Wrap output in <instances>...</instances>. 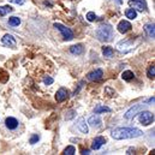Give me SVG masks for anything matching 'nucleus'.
Returning a JSON list of instances; mask_svg holds the SVG:
<instances>
[{
    "label": "nucleus",
    "mask_w": 155,
    "mask_h": 155,
    "mask_svg": "<svg viewBox=\"0 0 155 155\" xmlns=\"http://www.w3.org/2000/svg\"><path fill=\"white\" fill-rule=\"evenodd\" d=\"M154 23H149V24H146L144 25V31H146V34L149 36V38H152V39H154L155 36V28H154Z\"/></svg>",
    "instance_id": "2eb2a0df"
},
{
    "label": "nucleus",
    "mask_w": 155,
    "mask_h": 155,
    "mask_svg": "<svg viewBox=\"0 0 155 155\" xmlns=\"http://www.w3.org/2000/svg\"><path fill=\"white\" fill-rule=\"evenodd\" d=\"M7 81H8V74L4 69H0V82L1 83H6Z\"/></svg>",
    "instance_id": "5701e85b"
},
{
    "label": "nucleus",
    "mask_w": 155,
    "mask_h": 155,
    "mask_svg": "<svg viewBox=\"0 0 155 155\" xmlns=\"http://www.w3.org/2000/svg\"><path fill=\"white\" fill-rule=\"evenodd\" d=\"M94 112L96 113V114H100V113H104V112H111V108H108V107H106V106H96L95 107V110H94Z\"/></svg>",
    "instance_id": "4be33fe9"
},
{
    "label": "nucleus",
    "mask_w": 155,
    "mask_h": 155,
    "mask_svg": "<svg viewBox=\"0 0 155 155\" xmlns=\"http://www.w3.org/2000/svg\"><path fill=\"white\" fill-rule=\"evenodd\" d=\"M148 77L149 78H154L155 76V66H154V64L152 65V66H149V69H148Z\"/></svg>",
    "instance_id": "bb28decb"
},
{
    "label": "nucleus",
    "mask_w": 155,
    "mask_h": 155,
    "mask_svg": "<svg viewBox=\"0 0 155 155\" xmlns=\"http://www.w3.org/2000/svg\"><path fill=\"white\" fill-rule=\"evenodd\" d=\"M104 76V71L101 69H97L90 74H88V79L89 81H100Z\"/></svg>",
    "instance_id": "f8f14e48"
},
{
    "label": "nucleus",
    "mask_w": 155,
    "mask_h": 155,
    "mask_svg": "<svg viewBox=\"0 0 155 155\" xmlns=\"http://www.w3.org/2000/svg\"><path fill=\"white\" fill-rule=\"evenodd\" d=\"M125 15H126V17H127L129 19H135V18L137 17V12H136V10H134V8H127V10L125 11Z\"/></svg>",
    "instance_id": "aec40b11"
},
{
    "label": "nucleus",
    "mask_w": 155,
    "mask_h": 155,
    "mask_svg": "<svg viewBox=\"0 0 155 155\" xmlns=\"http://www.w3.org/2000/svg\"><path fill=\"white\" fill-rule=\"evenodd\" d=\"M8 1H11L13 4H17V5H23L25 2V0H8Z\"/></svg>",
    "instance_id": "2f4dec72"
},
{
    "label": "nucleus",
    "mask_w": 155,
    "mask_h": 155,
    "mask_svg": "<svg viewBox=\"0 0 155 155\" xmlns=\"http://www.w3.org/2000/svg\"><path fill=\"white\" fill-rule=\"evenodd\" d=\"M1 43H2L5 47H10V48H15V47H16V40H15V38H13L11 34L4 35L2 39H1Z\"/></svg>",
    "instance_id": "0eeeda50"
},
{
    "label": "nucleus",
    "mask_w": 155,
    "mask_h": 155,
    "mask_svg": "<svg viewBox=\"0 0 155 155\" xmlns=\"http://www.w3.org/2000/svg\"><path fill=\"white\" fill-rule=\"evenodd\" d=\"M102 53H104V55H105V57L111 58V57H113L114 51H113V48H112V47H110V46H104V47H102Z\"/></svg>",
    "instance_id": "f3484780"
},
{
    "label": "nucleus",
    "mask_w": 155,
    "mask_h": 155,
    "mask_svg": "<svg viewBox=\"0 0 155 155\" xmlns=\"http://www.w3.org/2000/svg\"><path fill=\"white\" fill-rule=\"evenodd\" d=\"M75 153H76V149H75L74 146H69V147L64 150V154L65 155H74Z\"/></svg>",
    "instance_id": "393cba45"
},
{
    "label": "nucleus",
    "mask_w": 155,
    "mask_h": 155,
    "mask_svg": "<svg viewBox=\"0 0 155 155\" xmlns=\"http://www.w3.org/2000/svg\"><path fill=\"white\" fill-rule=\"evenodd\" d=\"M117 1H118V2H121V0H117Z\"/></svg>",
    "instance_id": "72a5a7b5"
},
{
    "label": "nucleus",
    "mask_w": 155,
    "mask_h": 155,
    "mask_svg": "<svg viewBox=\"0 0 155 155\" xmlns=\"http://www.w3.org/2000/svg\"><path fill=\"white\" fill-rule=\"evenodd\" d=\"M54 28H57V29L63 34V36H64L65 40L74 39V33H72V30H71L70 28H66L65 25H63V24H60V23H55V24H54Z\"/></svg>",
    "instance_id": "39448f33"
},
{
    "label": "nucleus",
    "mask_w": 155,
    "mask_h": 155,
    "mask_svg": "<svg viewBox=\"0 0 155 155\" xmlns=\"http://www.w3.org/2000/svg\"><path fill=\"white\" fill-rule=\"evenodd\" d=\"M88 123H89V125H91V126H100V124H101V118L97 116L96 113H95V116H91L89 118V120H88Z\"/></svg>",
    "instance_id": "dca6fc26"
},
{
    "label": "nucleus",
    "mask_w": 155,
    "mask_h": 155,
    "mask_svg": "<svg viewBox=\"0 0 155 155\" xmlns=\"http://www.w3.org/2000/svg\"><path fill=\"white\" fill-rule=\"evenodd\" d=\"M77 127L78 130L82 132V134H88L89 132V129H88V125L85 123V120L83 118H79L77 121Z\"/></svg>",
    "instance_id": "4468645a"
},
{
    "label": "nucleus",
    "mask_w": 155,
    "mask_h": 155,
    "mask_svg": "<svg viewBox=\"0 0 155 155\" xmlns=\"http://www.w3.org/2000/svg\"><path fill=\"white\" fill-rule=\"evenodd\" d=\"M40 140V136L39 135H33L31 137H30V140H29V142L31 143V144H35V143H38V141Z\"/></svg>",
    "instance_id": "c756f323"
},
{
    "label": "nucleus",
    "mask_w": 155,
    "mask_h": 155,
    "mask_svg": "<svg viewBox=\"0 0 155 155\" xmlns=\"http://www.w3.org/2000/svg\"><path fill=\"white\" fill-rule=\"evenodd\" d=\"M106 143V140H105V137H102V136H99V137H96L94 141H93V143H91V149H94V150H97V149H100L104 144Z\"/></svg>",
    "instance_id": "9b49d317"
},
{
    "label": "nucleus",
    "mask_w": 155,
    "mask_h": 155,
    "mask_svg": "<svg viewBox=\"0 0 155 155\" xmlns=\"http://www.w3.org/2000/svg\"><path fill=\"white\" fill-rule=\"evenodd\" d=\"M85 18H87L89 22H94V21H96V19H97V16H96L94 12H88V13H87V16H85Z\"/></svg>",
    "instance_id": "a878e982"
},
{
    "label": "nucleus",
    "mask_w": 155,
    "mask_h": 155,
    "mask_svg": "<svg viewBox=\"0 0 155 155\" xmlns=\"http://www.w3.org/2000/svg\"><path fill=\"white\" fill-rule=\"evenodd\" d=\"M144 106H147V105H135L134 107H131V108L125 113V118H126V119H132L138 112H141V111L144 108Z\"/></svg>",
    "instance_id": "423d86ee"
},
{
    "label": "nucleus",
    "mask_w": 155,
    "mask_h": 155,
    "mask_svg": "<svg viewBox=\"0 0 155 155\" xmlns=\"http://www.w3.org/2000/svg\"><path fill=\"white\" fill-rule=\"evenodd\" d=\"M105 91L110 93V94H108V96H111V97H112V96H116L117 95L116 91H114V90H112V89H111V88H108V87H107V88H105Z\"/></svg>",
    "instance_id": "7c9ffc66"
},
{
    "label": "nucleus",
    "mask_w": 155,
    "mask_h": 155,
    "mask_svg": "<svg viewBox=\"0 0 155 155\" xmlns=\"http://www.w3.org/2000/svg\"><path fill=\"white\" fill-rule=\"evenodd\" d=\"M5 124H6L7 129H10V130H15V129H17V127H18V120H17L16 118H12V117L6 118Z\"/></svg>",
    "instance_id": "ddd939ff"
},
{
    "label": "nucleus",
    "mask_w": 155,
    "mask_h": 155,
    "mask_svg": "<svg viewBox=\"0 0 155 155\" xmlns=\"http://www.w3.org/2000/svg\"><path fill=\"white\" fill-rule=\"evenodd\" d=\"M75 117H76V111L72 110V111H69V112L65 114V119H66V120H71V119L75 118Z\"/></svg>",
    "instance_id": "cd10ccee"
},
{
    "label": "nucleus",
    "mask_w": 155,
    "mask_h": 155,
    "mask_svg": "<svg viewBox=\"0 0 155 155\" xmlns=\"http://www.w3.org/2000/svg\"><path fill=\"white\" fill-rule=\"evenodd\" d=\"M121 77H123V79L124 81H131V79H134V77H135V75H134V72L132 71H130V70H127V71H124L123 74H121Z\"/></svg>",
    "instance_id": "6ab92c4d"
},
{
    "label": "nucleus",
    "mask_w": 155,
    "mask_h": 155,
    "mask_svg": "<svg viewBox=\"0 0 155 155\" xmlns=\"http://www.w3.org/2000/svg\"><path fill=\"white\" fill-rule=\"evenodd\" d=\"M70 52H71L72 54L79 55V54L83 53V47H82V45H75V46H72V47L70 48Z\"/></svg>",
    "instance_id": "a211bd4d"
},
{
    "label": "nucleus",
    "mask_w": 155,
    "mask_h": 155,
    "mask_svg": "<svg viewBox=\"0 0 155 155\" xmlns=\"http://www.w3.org/2000/svg\"><path fill=\"white\" fill-rule=\"evenodd\" d=\"M96 36H97V39L100 40V41H105V42L110 41V40L112 39V36H113V28H112V25L108 24V23L101 24L97 28V30H96Z\"/></svg>",
    "instance_id": "f03ea898"
},
{
    "label": "nucleus",
    "mask_w": 155,
    "mask_h": 155,
    "mask_svg": "<svg viewBox=\"0 0 155 155\" xmlns=\"http://www.w3.org/2000/svg\"><path fill=\"white\" fill-rule=\"evenodd\" d=\"M142 135H143V132L136 127H118V129H114L111 134L112 138H114L117 141L127 140V138H136V137H140Z\"/></svg>",
    "instance_id": "f257e3e1"
},
{
    "label": "nucleus",
    "mask_w": 155,
    "mask_h": 155,
    "mask_svg": "<svg viewBox=\"0 0 155 155\" xmlns=\"http://www.w3.org/2000/svg\"><path fill=\"white\" fill-rule=\"evenodd\" d=\"M129 5H130V7H132L134 10H137V11L146 10V2L143 0H129Z\"/></svg>",
    "instance_id": "6e6552de"
},
{
    "label": "nucleus",
    "mask_w": 155,
    "mask_h": 155,
    "mask_svg": "<svg viewBox=\"0 0 155 155\" xmlns=\"http://www.w3.org/2000/svg\"><path fill=\"white\" fill-rule=\"evenodd\" d=\"M69 97V91L65 88H60L57 93H55V100L57 102H63Z\"/></svg>",
    "instance_id": "9d476101"
},
{
    "label": "nucleus",
    "mask_w": 155,
    "mask_h": 155,
    "mask_svg": "<svg viewBox=\"0 0 155 155\" xmlns=\"http://www.w3.org/2000/svg\"><path fill=\"white\" fill-rule=\"evenodd\" d=\"M117 28H118L119 33H121V34H126L127 31H130V30H131L132 25H131V23H130V22H127V21H120Z\"/></svg>",
    "instance_id": "1a4fd4ad"
},
{
    "label": "nucleus",
    "mask_w": 155,
    "mask_h": 155,
    "mask_svg": "<svg viewBox=\"0 0 155 155\" xmlns=\"http://www.w3.org/2000/svg\"><path fill=\"white\" fill-rule=\"evenodd\" d=\"M82 154H90V153H89L88 149H85V150H82Z\"/></svg>",
    "instance_id": "473e14b6"
},
{
    "label": "nucleus",
    "mask_w": 155,
    "mask_h": 155,
    "mask_svg": "<svg viewBox=\"0 0 155 155\" xmlns=\"http://www.w3.org/2000/svg\"><path fill=\"white\" fill-rule=\"evenodd\" d=\"M53 82H54V79L52 77H49V76L43 78V83H45L46 85H51V84H53Z\"/></svg>",
    "instance_id": "c85d7f7f"
},
{
    "label": "nucleus",
    "mask_w": 155,
    "mask_h": 155,
    "mask_svg": "<svg viewBox=\"0 0 155 155\" xmlns=\"http://www.w3.org/2000/svg\"><path fill=\"white\" fill-rule=\"evenodd\" d=\"M154 121V114L149 111H142L140 112V123L142 125H149Z\"/></svg>",
    "instance_id": "20e7f679"
},
{
    "label": "nucleus",
    "mask_w": 155,
    "mask_h": 155,
    "mask_svg": "<svg viewBox=\"0 0 155 155\" xmlns=\"http://www.w3.org/2000/svg\"><path fill=\"white\" fill-rule=\"evenodd\" d=\"M8 24H10L11 27H18V25L21 24V19H19L18 17H11V18L8 19Z\"/></svg>",
    "instance_id": "b1692460"
},
{
    "label": "nucleus",
    "mask_w": 155,
    "mask_h": 155,
    "mask_svg": "<svg viewBox=\"0 0 155 155\" xmlns=\"http://www.w3.org/2000/svg\"><path fill=\"white\" fill-rule=\"evenodd\" d=\"M135 46H136V43L134 42V40L126 39V40L120 41V42H118L117 48H118V51L121 52V53H127V52H130L131 49H134Z\"/></svg>",
    "instance_id": "7ed1b4c3"
},
{
    "label": "nucleus",
    "mask_w": 155,
    "mask_h": 155,
    "mask_svg": "<svg viewBox=\"0 0 155 155\" xmlns=\"http://www.w3.org/2000/svg\"><path fill=\"white\" fill-rule=\"evenodd\" d=\"M13 11V8L11 7V6H8V5H6V6H0V16H6L7 13H10V12H12Z\"/></svg>",
    "instance_id": "412c9836"
}]
</instances>
